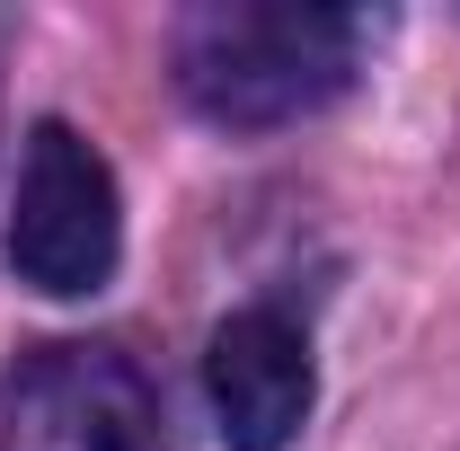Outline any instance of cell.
<instances>
[{
  "label": "cell",
  "mask_w": 460,
  "mask_h": 451,
  "mask_svg": "<svg viewBox=\"0 0 460 451\" xmlns=\"http://www.w3.org/2000/svg\"><path fill=\"white\" fill-rule=\"evenodd\" d=\"M381 18L301 0H213L177 18V89L222 133H275L337 107L372 54Z\"/></svg>",
  "instance_id": "obj_1"
},
{
  "label": "cell",
  "mask_w": 460,
  "mask_h": 451,
  "mask_svg": "<svg viewBox=\"0 0 460 451\" xmlns=\"http://www.w3.org/2000/svg\"><path fill=\"white\" fill-rule=\"evenodd\" d=\"M0 257H9V275L27 292H45V301L107 292L115 257H124V204H115V169L98 160V142H80L71 124H36L27 133Z\"/></svg>",
  "instance_id": "obj_2"
},
{
  "label": "cell",
  "mask_w": 460,
  "mask_h": 451,
  "mask_svg": "<svg viewBox=\"0 0 460 451\" xmlns=\"http://www.w3.org/2000/svg\"><path fill=\"white\" fill-rule=\"evenodd\" d=\"M9 451H169L160 390L115 345H36L0 381Z\"/></svg>",
  "instance_id": "obj_3"
},
{
  "label": "cell",
  "mask_w": 460,
  "mask_h": 451,
  "mask_svg": "<svg viewBox=\"0 0 460 451\" xmlns=\"http://www.w3.org/2000/svg\"><path fill=\"white\" fill-rule=\"evenodd\" d=\"M204 398H213V425L230 451H292V434L310 425V337L292 328L284 310H230L213 345H204Z\"/></svg>",
  "instance_id": "obj_4"
}]
</instances>
